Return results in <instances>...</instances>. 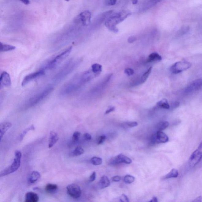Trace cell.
I'll list each match as a JSON object with an SVG mask.
<instances>
[{"mask_svg": "<svg viewBox=\"0 0 202 202\" xmlns=\"http://www.w3.org/2000/svg\"><path fill=\"white\" fill-rule=\"evenodd\" d=\"M169 126V123L167 121H162L158 124L156 128L158 131H162L165 130Z\"/></svg>", "mask_w": 202, "mask_h": 202, "instance_id": "cell-27", "label": "cell"}, {"mask_svg": "<svg viewBox=\"0 0 202 202\" xmlns=\"http://www.w3.org/2000/svg\"><path fill=\"white\" fill-rule=\"evenodd\" d=\"M157 105L160 108L165 109H169L170 108V105L167 100L166 98H163L157 103Z\"/></svg>", "mask_w": 202, "mask_h": 202, "instance_id": "cell-26", "label": "cell"}, {"mask_svg": "<svg viewBox=\"0 0 202 202\" xmlns=\"http://www.w3.org/2000/svg\"><path fill=\"white\" fill-rule=\"evenodd\" d=\"M152 67H151L148 69L147 71H146L145 73L143 74L142 76L141 77V83H144L146 81L148 77H149L150 75L151 71H152Z\"/></svg>", "mask_w": 202, "mask_h": 202, "instance_id": "cell-29", "label": "cell"}, {"mask_svg": "<svg viewBox=\"0 0 202 202\" xmlns=\"http://www.w3.org/2000/svg\"><path fill=\"white\" fill-rule=\"evenodd\" d=\"M124 73L128 76H131L134 73V71L132 69L130 68H126L124 70Z\"/></svg>", "mask_w": 202, "mask_h": 202, "instance_id": "cell-35", "label": "cell"}, {"mask_svg": "<svg viewBox=\"0 0 202 202\" xmlns=\"http://www.w3.org/2000/svg\"><path fill=\"white\" fill-rule=\"evenodd\" d=\"M35 128L34 127L33 125H32L29 127L27 128L23 131V132L21 133L20 136V141H21L23 139L24 137L27 134L28 132L32 131V130H35Z\"/></svg>", "mask_w": 202, "mask_h": 202, "instance_id": "cell-30", "label": "cell"}, {"mask_svg": "<svg viewBox=\"0 0 202 202\" xmlns=\"http://www.w3.org/2000/svg\"><path fill=\"white\" fill-rule=\"evenodd\" d=\"M96 178V173L95 172H93L91 175L90 176L89 178V182H93L95 181Z\"/></svg>", "mask_w": 202, "mask_h": 202, "instance_id": "cell-39", "label": "cell"}, {"mask_svg": "<svg viewBox=\"0 0 202 202\" xmlns=\"http://www.w3.org/2000/svg\"><path fill=\"white\" fill-rule=\"evenodd\" d=\"M83 137L84 139L86 140V141H89V140H91L92 139L91 135L88 133H86V134H84Z\"/></svg>", "mask_w": 202, "mask_h": 202, "instance_id": "cell-42", "label": "cell"}, {"mask_svg": "<svg viewBox=\"0 0 202 202\" xmlns=\"http://www.w3.org/2000/svg\"><path fill=\"white\" fill-rule=\"evenodd\" d=\"M44 69L42 68L39 71H36L32 73L29 74L25 77L22 82V86H25L28 84L30 82L40 77L43 76L46 74V71Z\"/></svg>", "mask_w": 202, "mask_h": 202, "instance_id": "cell-10", "label": "cell"}, {"mask_svg": "<svg viewBox=\"0 0 202 202\" xmlns=\"http://www.w3.org/2000/svg\"><path fill=\"white\" fill-rule=\"evenodd\" d=\"M106 139V136L105 135H102L99 137L97 141V144L98 145H100L104 143V141Z\"/></svg>", "mask_w": 202, "mask_h": 202, "instance_id": "cell-37", "label": "cell"}, {"mask_svg": "<svg viewBox=\"0 0 202 202\" xmlns=\"http://www.w3.org/2000/svg\"><path fill=\"white\" fill-rule=\"evenodd\" d=\"M149 202H158V200L157 198L156 197V196H154V197H152V200H150Z\"/></svg>", "mask_w": 202, "mask_h": 202, "instance_id": "cell-47", "label": "cell"}, {"mask_svg": "<svg viewBox=\"0 0 202 202\" xmlns=\"http://www.w3.org/2000/svg\"><path fill=\"white\" fill-rule=\"evenodd\" d=\"M131 15V12L129 10H123L115 13L112 16H109L107 18L105 22V27L110 31L114 33L118 32L119 29L116 26L125 20Z\"/></svg>", "mask_w": 202, "mask_h": 202, "instance_id": "cell-1", "label": "cell"}, {"mask_svg": "<svg viewBox=\"0 0 202 202\" xmlns=\"http://www.w3.org/2000/svg\"><path fill=\"white\" fill-rule=\"evenodd\" d=\"M192 64L186 61H178L174 63L170 68L172 73L178 74L183 71H186L190 68Z\"/></svg>", "mask_w": 202, "mask_h": 202, "instance_id": "cell-7", "label": "cell"}, {"mask_svg": "<svg viewBox=\"0 0 202 202\" xmlns=\"http://www.w3.org/2000/svg\"><path fill=\"white\" fill-rule=\"evenodd\" d=\"M202 159V141L197 149L191 155L189 159V163L191 167H193L197 164Z\"/></svg>", "mask_w": 202, "mask_h": 202, "instance_id": "cell-9", "label": "cell"}, {"mask_svg": "<svg viewBox=\"0 0 202 202\" xmlns=\"http://www.w3.org/2000/svg\"><path fill=\"white\" fill-rule=\"evenodd\" d=\"M162 60V57L158 53H153L149 55L147 59V62L149 63L151 62L160 61Z\"/></svg>", "mask_w": 202, "mask_h": 202, "instance_id": "cell-21", "label": "cell"}, {"mask_svg": "<svg viewBox=\"0 0 202 202\" xmlns=\"http://www.w3.org/2000/svg\"><path fill=\"white\" fill-rule=\"evenodd\" d=\"M15 49H16V47L12 45L1 43L0 51L1 52L11 51L14 50Z\"/></svg>", "mask_w": 202, "mask_h": 202, "instance_id": "cell-24", "label": "cell"}, {"mask_svg": "<svg viewBox=\"0 0 202 202\" xmlns=\"http://www.w3.org/2000/svg\"><path fill=\"white\" fill-rule=\"evenodd\" d=\"M117 0H108V5L109 6H113L116 4Z\"/></svg>", "mask_w": 202, "mask_h": 202, "instance_id": "cell-44", "label": "cell"}, {"mask_svg": "<svg viewBox=\"0 0 202 202\" xmlns=\"http://www.w3.org/2000/svg\"><path fill=\"white\" fill-rule=\"evenodd\" d=\"M110 185V181L108 177L105 175L101 177L98 183L99 187L101 189L108 187Z\"/></svg>", "mask_w": 202, "mask_h": 202, "instance_id": "cell-19", "label": "cell"}, {"mask_svg": "<svg viewBox=\"0 0 202 202\" xmlns=\"http://www.w3.org/2000/svg\"><path fill=\"white\" fill-rule=\"evenodd\" d=\"M91 163L94 166H98L101 164L102 163V159L97 157H94L92 158L90 160Z\"/></svg>", "mask_w": 202, "mask_h": 202, "instance_id": "cell-31", "label": "cell"}, {"mask_svg": "<svg viewBox=\"0 0 202 202\" xmlns=\"http://www.w3.org/2000/svg\"><path fill=\"white\" fill-rule=\"evenodd\" d=\"M156 138L157 143H164L169 141V139L167 135L160 131H158L156 134Z\"/></svg>", "mask_w": 202, "mask_h": 202, "instance_id": "cell-16", "label": "cell"}, {"mask_svg": "<svg viewBox=\"0 0 202 202\" xmlns=\"http://www.w3.org/2000/svg\"><path fill=\"white\" fill-rule=\"evenodd\" d=\"M202 86V79L195 80L187 86L185 90L186 93H189L196 91Z\"/></svg>", "mask_w": 202, "mask_h": 202, "instance_id": "cell-12", "label": "cell"}, {"mask_svg": "<svg viewBox=\"0 0 202 202\" xmlns=\"http://www.w3.org/2000/svg\"><path fill=\"white\" fill-rule=\"evenodd\" d=\"M111 179L114 182H118L121 180V177L120 176H115L112 177Z\"/></svg>", "mask_w": 202, "mask_h": 202, "instance_id": "cell-40", "label": "cell"}, {"mask_svg": "<svg viewBox=\"0 0 202 202\" xmlns=\"http://www.w3.org/2000/svg\"><path fill=\"white\" fill-rule=\"evenodd\" d=\"M120 201L121 202H129L128 198V197L125 194H123L121 196L120 198Z\"/></svg>", "mask_w": 202, "mask_h": 202, "instance_id": "cell-38", "label": "cell"}, {"mask_svg": "<svg viewBox=\"0 0 202 202\" xmlns=\"http://www.w3.org/2000/svg\"><path fill=\"white\" fill-rule=\"evenodd\" d=\"M59 139V136L57 132L51 131L49 134L48 147L49 148L53 147Z\"/></svg>", "mask_w": 202, "mask_h": 202, "instance_id": "cell-15", "label": "cell"}, {"mask_svg": "<svg viewBox=\"0 0 202 202\" xmlns=\"http://www.w3.org/2000/svg\"><path fill=\"white\" fill-rule=\"evenodd\" d=\"M79 59H71L67 62L62 68L60 69L53 78V81L55 83H59L71 74L75 68L79 65L80 63Z\"/></svg>", "mask_w": 202, "mask_h": 202, "instance_id": "cell-2", "label": "cell"}, {"mask_svg": "<svg viewBox=\"0 0 202 202\" xmlns=\"http://www.w3.org/2000/svg\"><path fill=\"white\" fill-rule=\"evenodd\" d=\"M81 133L79 131H75L74 133L72 135V139L74 141H78L79 140L80 136Z\"/></svg>", "mask_w": 202, "mask_h": 202, "instance_id": "cell-33", "label": "cell"}, {"mask_svg": "<svg viewBox=\"0 0 202 202\" xmlns=\"http://www.w3.org/2000/svg\"><path fill=\"white\" fill-rule=\"evenodd\" d=\"M126 125L129 128H133L138 125V123L136 122H128L126 123Z\"/></svg>", "mask_w": 202, "mask_h": 202, "instance_id": "cell-36", "label": "cell"}, {"mask_svg": "<svg viewBox=\"0 0 202 202\" xmlns=\"http://www.w3.org/2000/svg\"><path fill=\"white\" fill-rule=\"evenodd\" d=\"M162 1V0H148V3L147 4L148 5V6H154Z\"/></svg>", "mask_w": 202, "mask_h": 202, "instance_id": "cell-34", "label": "cell"}, {"mask_svg": "<svg viewBox=\"0 0 202 202\" xmlns=\"http://www.w3.org/2000/svg\"><path fill=\"white\" fill-rule=\"evenodd\" d=\"M138 0H131V2L133 5H136L138 3Z\"/></svg>", "mask_w": 202, "mask_h": 202, "instance_id": "cell-48", "label": "cell"}, {"mask_svg": "<svg viewBox=\"0 0 202 202\" xmlns=\"http://www.w3.org/2000/svg\"><path fill=\"white\" fill-rule=\"evenodd\" d=\"M115 110V108L114 107H111L108 109L106 111H105V115H107L109 113H110V112H112V111H114Z\"/></svg>", "mask_w": 202, "mask_h": 202, "instance_id": "cell-43", "label": "cell"}, {"mask_svg": "<svg viewBox=\"0 0 202 202\" xmlns=\"http://www.w3.org/2000/svg\"><path fill=\"white\" fill-rule=\"evenodd\" d=\"M68 194L74 199L79 198L82 195V190L79 185L76 184H71L67 186Z\"/></svg>", "mask_w": 202, "mask_h": 202, "instance_id": "cell-11", "label": "cell"}, {"mask_svg": "<svg viewBox=\"0 0 202 202\" xmlns=\"http://www.w3.org/2000/svg\"><path fill=\"white\" fill-rule=\"evenodd\" d=\"M39 199V196L37 194L33 192H29L25 195V202H37Z\"/></svg>", "mask_w": 202, "mask_h": 202, "instance_id": "cell-18", "label": "cell"}, {"mask_svg": "<svg viewBox=\"0 0 202 202\" xmlns=\"http://www.w3.org/2000/svg\"><path fill=\"white\" fill-rule=\"evenodd\" d=\"M85 83L82 79V75L74 77L68 83L63 86L60 89V95L65 96L73 94L79 89L82 83Z\"/></svg>", "mask_w": 202, "mask_h": 202, "instance_id": "cell-3", "label": "cell"}, {"mask_svg": "<svg viewBox=\"0 0 202 202\" xmlns=\"http://www.w3.org/2000/svg\"><path fill=\"white\" fill-rule=\"evenodd\" d=\"M91 13L89 10L81 12L75 19V22L86 27L90 24L91 21Z\"/></svg>", "mask_w": 202, "mask_h": 202, "instance_id": "cell-8", "label": "cell"}, {"mask_svg": "<svg viewBox=\"0 0 202 202\" xmlns=\"http://www.w3.org/2000/svg\"><path fill=\"white\" fill-rule=\"evenodd\" d=\"M72 49V47L71 46L69 47L68 48L66 49L64 51L58 55L54 58L47 63L43 69L46 71V70H52L57 68L68 57L71 53Z\"/></svg>", "mask_w": 202, "mask_h": 202, "instance_id": "cell-5", "label": "cell"}, {"mask_svg": "<svg viewBox=\"0 0 202 202\" xmlns=\"http://www.w3.org/2000/svg\"><path fill=\"white\" fill-rule=\"evenodd\" d=\"M19 1L25 5H28L30 3L29 0H19Z\"/></svg>", "mask_w": 202, "mask_h": 202, "instance_id": "cell-46", "label": "cell"}, {"mask_svg": "<svg viewBox=\"0 0 202 202\" xmlns=\"http://www.w3.org/2000/svg\"><path fill=\"white\" fill-rule=\"evenodd\" d=\"M54 88L53 86H48L42 91L37 93L36 94L30 97L25 103L23 107L25 108L28 109L38 105L51 94Z\"/></svg>", "mask_w": 202, "mask_h": 202, "instance_id": "cell-4", "label": "cell"}, {"mask_svg": "<svg viewBox=\"0 0 202 202\" xmlns=\"http://www.w3.org/2000/svg\"><path fill=\"white\" fill-rule=\"evenodd\" d=\"M11 79L9 74L6 71L2 72L0 78V89L9 87L11 86Z\"/></svg>", "mask_w": 202, "mask_h": 202, "instance_id": "cell-13", "label": "cell"}, {"mask_svg": "<svg viewBox=\"0 0 202 202\" xmlns=\"http://www.w3.org/2000/svg\"><path fill=\"white\" fill-rule=\"evenodd\" d=\"M58 186L55 184H48L45 187V190L48 193H55L58 189Z\"/></svg>", "mask_w": 202, "mask_h": 202, "instance_id": "cell-23", "label": "cell"}, {"mask_svg": "<svg viewBox=\"0 0 202 202\" xmlns=\"http://www.w3.org/2000/svg\"><path fill=\"white\" fill-rule=\"evenodd\" d=\"M131 162V159L123 154H120L118 155V156L115 157L112 160V163L115 164H120V163L129 164Z\"/></svg>", "mask_w": 202, "mask_h": 202, "instance_id": "cell-14", "label": "cell"}, {"mask_svg": "<svg viewBox=\"0 0 202 202\" xmlns=\"http://www.w3.org/2000/svg\"><path fill=\"white\" fill-rule=\"evenodd\" d=\"M12 123L9 122H4L1 124L0 125V136L1 140H2L4 135L12 127Z\"/></svg>", "mask_w": 202, "mask_h": 202, "instance_id": "cell-17", "label": "cell"}, {"mask_svg": "<svg viewBox=\"0 0 202 202\" xmlns=\"http://www.w3.org/2000/svg\"><path fill=\"white\" fill-rule=\"evenodd\" d=\"M102 66L98 64H94L92 65L91 70L92 71L98 76L102 71Z\"/></svg>", "mask_w": 202, "mask_h": 202, "instance_id": "cell-25", "label": "cell"}, {"mask_svg": "<svg viewBox=\"0 0 202 202\" xmlns=\"http://www.w3.org/2000/svg\"><path fill=\"white\" fill-rule=\"evenodd\" d=\"M40 174L37 171H33L30 174L28 179V183L29 184H34L39 179L40 177Z\"/></svg>", "mask_w": 202, "mask_h": 202, "instance_id": "cell-20", "label": "cell"}, {"mask_svg": "<svg viewBox=\"0 0 202 202\" xmlns=\"http://www.w3.org/2000/svg\"><path fill=\"white\" fill-rule=\"evenodd\" d=\"M65 1H70V0H65Z\"/></svg>", "mask_w": 202, "mask_h": 202, "instance_id": "cell-49", "label": "cell"}, {"mask_svg": "<svg viewBox=\"0 0 202 202\" xmlns=\"http://www.w3.org/2000/svg\"><path fill=\"white\" fill-rule=\"evenodd\" d=\"M178 175H179V173H178V170L176 169H173L168 174L163 177L162 179H169V178H176L178 177Z\"/></svg>", "mask_w": 202, "mask_h": 202, "instance_id": "cell-22", "label": "cell"}, {"mask_svg": "<svg viewBox=\"0 0 202 202\" xmlns=\"http://www.w3.org/2000/svg\"><path fill=\"white\" fill-rule=\"evenodd\" d=\"M202 201V196H199L194 200L193 202H201Z\"/></svg>", "mask_w": 202, "mask_h": 202, "instance_id": "cell-45", "label": "cell"}, {"mask_svg": "<svg viewBox=\"0 0 202 202\" xmlns=\"http://www.w3.org/2000/svg\"><path fill=\"white\" fill-rule=\"evenodd\" d=\"M135 178L133 176L126 175L124 178V181L126 184H130L134 182Z\"/></svg>", "mask_w": 202, "mask_h": 202, "instance_id": "cell-32", "label": "cell"}, {"mask_svg": "<svg viewBox=\"0 0 202 202\" xmlns=\"http://www.w3.org/2000/svg\"><path fill=\"white\" fill-rule=\"evenodd\" d=\"M136 40L137 38L135 36H131L129 37L128 40V41L129 43L131 44L134 43Z\"/></svg>", "mask_w": 202, "mask_h": 202, "instance_id": "cell-41", "label": "cell"}, {"mask_svg": "<svg viewBox=\"0 0 202 202\" xmlns=\"http://www.w3.org/2000/svg\"><path fill=\"white\" fill-rule=\"evenodd\" d=\"M84 152V150L83 148L80 147H78L73 151L71 155L73 156H78L83 154Z\"/></svg>", "mask_w": 202, "mask_h": 202, "instance_id": "cell-28", "label": "cell"}, {"mask_svg": "<svg viewBox=\"0 0 202 202\" xmlns=\"http://www.w3.org/2000/svg\"><path fill=\"white\" fill-rule=\"evenodd\" d=\"M22 154L21 151H16L15 152V158L13 163L9 167L1 172V177L5 176L17 171L20 168L21 163Z\"/></svg>", "mask_w": 202, "mask_h": 202, "instance_id": "cell-6", "label": "cell"}]
</instances>
